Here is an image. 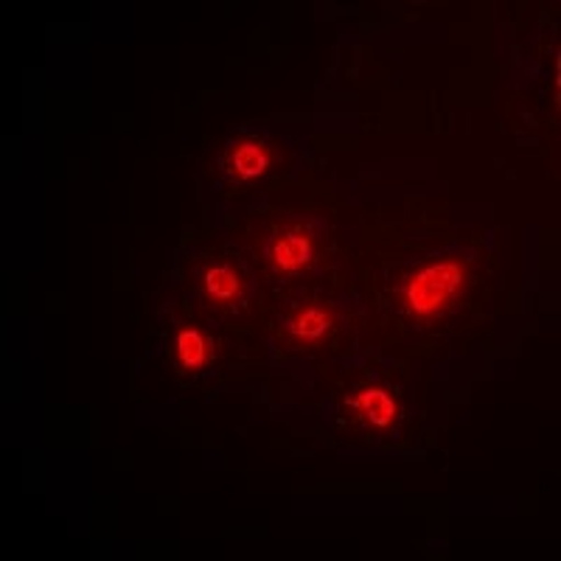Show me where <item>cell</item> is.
Masks as SVG:
<instances>
[{
	"label": "cell",
	"instance_id": "cell-4",
	"mask_svg": "<svg viewBox=\"0 0 561 561\" xmlns=\"http://www.w3.org/2000/svg\"><path fill=\"white\" fill-rule=\"evenodd\" d=\"M253 295V278L239 262H217L199 273V300L217 312H239Z\"/></svg>",
	"mask_w": 561,
	"mask_h": 561
},
{
	"label": "cell",
	"instance_id": "cell-1",
	"mask_svg": "<svg viewBox=\"0 0 561 561\" xmlns=\"http://www.w3.org/2000/svg\"><path fill=\"white\" fill-rule=\"evenodd\" d=\"M474 284V262L469 253H438L413 262L396 275L390 307L408 325H430L458 312Z\"/></svg>",
	"mask_w": 561,
	"mask_h": 561
},
{
	"label": "cell",
	"instance_id": "cell-7",
	"mask_svg": "<svg viewBox=\"0 0 561 561\" xmlns=\"http://www.w3.org/2000/svg\"><path fill=\"white\" fill-rule=\"evenodd\" d=\"M208 337L197 329H180L178 337H174V365L185 374L199 370L208 365Z\"/></svg>",
	"mask_w": 561,
	"mask_h": 561
},
{
	"label": "cell",
	"instance_id": "cell-2",
	"mask_svg": "<svg viewBox=\"0 0 561 561\" xmlns=\"http://www.w3.org/2000/svg\"><path fill=\"white\" fill-rule=\"evenodd\" d=\"M320 237H323V222L318 219H289L267 239L264 248L267 267L287 278L309 273L318 264Z\"/></svg>",
	"mask_w": 561,
	"mask_h": 561
},
{
	"label": "cell",
	"instance_id": "cell-3",
	"mask_svg": "<svg viewBox=\"0 0 561 561\" xmlns=\"http://www.w3.org/2000/svg\"><path fill=\"white\" fill-rule=\"evenodd\" d=\"M275 163V147L270 144L267 133L259 129H244L228 138L219 158L222 174L233 183H255L267 178Z\"/></svg>",
	"mask_w": 561,
	"mask_h": 561
},
{
	"label": "cell",
	"instance_id": "cell-6",
	"mask_svg": "<svg viewBox=\"0 0 561 561\" xmlns=\"http://www.w3.org/2000/svg\"><path fill=\"white\" fill-rule=\"evenodd\" d=\"M354 404H357L359 419L365 421V427L374 430H388L396 421V415H399V404L390 399V393L385 388L363 390Z\"/></svg>",
	"mask_w": 561,
	"mask_h": 561
},
{
	"label": "cell",
	"instance_id": "cell-5",
	"mask_svg": "<svg viewBox=\"0 0 561 561\" xmlns=\"http://www.w3.org/2000/svg\"><path fill=\"white\" fill-rule=\"evenodd\" d=\"M284 323H287V332L300 343H320L332 332L334 312L320 304H307V307H295Z\"/></svg>",
	"mask_w": 561,
	"mask_h": 561
}]
</instances>
